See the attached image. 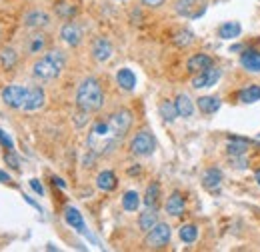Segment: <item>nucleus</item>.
I'll use <instances>...</instances> for the list:
<instances>
[{"label": "nucleus", "instance_id": "obj_41", "mask_svg": "<svg viewBox=\"0 0 260 252\" xmlns=\"http://www.w3.org/2000/svg\"><path fill=\"white\" fill-rule=\"evenodd\" d=\"M254 178H256V182H258V186H260V170H256V174H254Z\"/></svg>", "mask_w": 260, "mask_h": 252}, {"label": "nucleus", "instance_id": "obj_16", "mask_svg": "<svg viewBox=\"0 0 260 252\" xmlns=\"http://www.w3.org/2000/svg\"><path fill=\"white\" fill-rule=\"evenodd\" d=\"M248 140L246 138H238V136H230L228 138V146H226V150H228V154L232 158L236 156H244L246 154V150H248Z\"/></svg>", "mask_w": 260, "mask_h": 252}, {"label": "nucleus", "instance_id": "obj_37", "mask_svg": "<svg viewBox=\"0 0 260 252\" xmlns=\"http://www.w3.org/2000/svg\"><path fill=\"white\" fill-rule=\"evenodd\" d=\"M142 4L144 6H150V8H158L164 4V0H142Z\"/></svg>", "mask_w": 260, "mask_h": 252}, {"label": "nucleus", "instance_id": "obj_29", "mask_svg": "<svg viewBox=\"0 0 260 252\" xmlns=\"http://www.w3.org/2000/svg\"><path fill=\"white\" fill-rule=\"evenodd\" d=\"M160 116L164 118L166 122H172L176 120V116H178V110H176V104L170 102V100H164V102H160Z\"/></svg>", "mask_w": 260, "mask_h": 252}, {"label": "nucleus", "instance_id": "obj_18", "mask_svg": "<svg viewBox=\"0 0 260 252\" xmlns=\"http://www.w3.org/2000/svg\"><path fill=\"white\" fill-rule=\"evenodd\" d=\"M116 176L112 170H102L98 176H96V186H98V190H104V192H110L116 188Z\"/></svg>", "mask_w": 260, "mask_h": 252}, {"label": "nucleus", "instance_id": "obj_7", "mask_svg": "<svg viewBox=\"0 0 260 252\" xmlns=\"http://www.w3.org/2000/svg\"><path fill=\"white\" fill-rule=\"evenodd\" d=\"M220 76H222V70L216 68V66H210V68L198 72L192 78V88H210L220 80Z\"/></svg>", "mask_w": 260, "mask_h": 252}, {"label": "nucleus", "instance_id": "obj_8", "mask_svg": "<svg viewBox=\"0 0 260 252\" xmlns=\"http://www.w3.org/2000/svg\"><path fill=\"white\" fill-rule=\"evenodd\" d=\"M60 38L68 46H78L80 42H82V28H80L76 22H66L60 28Z\"/></svg>", "mask_w": 260, "mask_h": 252}, {"label": "nucleus", "instance_id": "obj_21", "mask_svg": "<svg viewBox=\"0 0 260 252\" xmlns=\"http://www.w3.org/2000/svg\"><path fill=\"white\" fill-rule=\"evenodd\" d=\"M196 102H198V108H200L202 114H214L220 108V98L218 96H200Z\"/></svg>", "mask_w": 260, "mask_h": 252}, {"label": "nucleus", "instance_id": "obj_23", "mask_svg": "<svg viewBox=\"0 0 260 252\" xmlns=\"http://www.w3.org/2000/svg\"><path fill=\"white\" fill-rule=\"evenodd\" d=\"M238 98H240V102H244V104L258 102V100H260V86H258V84H250V86L242 88Z\"/></svg>", "mask_w": 260, "mask_h": 252}, {"label": "nucleus", "instance_id": "obj_31", "mask_svg": "<svg viewBox=\"0 0 260 252\" xmlns=\"http://www.w3.org/2000/svg\"><path fill=\"white\" fill-rule=\"evenodd\" d=\"M174 44L176 46H180V48H186V46H190L192 44V40H194V34H192V32L190 30H178L176 32V34H174Z\"/></svg>", "mask_w": 260, "mask_h": 252}, {"label": "nucleus", "instance_id": "obj_32", "mask_svg": "<svg viewBox=\"0 0 260 252\" xmlns=\"http://www.w3.org/2000/svg\"><path fill=\"white\" fill-rule=\"evenodd\" d=\"M44 46H46V36L44 34H34L28 42V52L30 54H38V52L44 50Z\"/></svg>", "mask_w": 260, "mask_h": 252}, {"label": "nucleus", "instance_id": "obj_10", "mask_svg": "<svg viewBox=\"0 0 260 252\" xmlns=\"http://www.w3.org/2000/svg\"><path fill=\"white\" fill-rule=\"evenodd\" d=\"M46 102V94L40 86H32L28 88V98H26V104H24V110L28 112H34V110H40Z\"/></svg>", "mask_w": 260, "mask_h": 252}, {"label": "nucleus", "instance_id": "obj_25", "mask_svg": "<svg viewBox=\"0 0 260 252\" xmlns=\"http://www.w3.org/2000/svg\"><path fill=\"white\" fill-rule=\"evenodd\" d=\"M16 62H18V54H16V50L12 48H4L2 52H0V64H2L4 70H12Z\"/></svg>", "mask_w": 260, "mask_h": 252}, {"label": "nucleus", "instance_id": "obj_1", "mask_svg": "<svg viewBox=\"0 0 260 252\" xmlns=\"http://www.w3.org/2000/svg\"><path fill=\"white\" fill-rule=\"evenodd\" d=\"M104 104V92L100 82L96 78H86L82 80V84L78 86L76 92V106L78 110H84V112H96L100 110Z\"/></svg>", "mask_w": 260, "mask_h": 252}, {"label": "nucleus", "instance_id": "obj_3", "mask_svg": "<svg viewBox=\"0 0 260 252\" xmlns=\"http://www.w3.org/2000/svg\"><path fill=\"white\" fill-rule=\"evenodd\" d=\"M154 148H156V142L148 130L138 132L132 138V142H130V152L136 154V156H150L154 152Z\"/></svg>", "mask_w": 260, "mask_h": 252}, {"label": "nucleus", "instance_id": "obj_13", "mask_svg": "<svg viewBox=\"0 0 260 252\" xmlns=\"http://www.w3.org/2000/svg\"><path fill=\"white\" fill-rule=\"evenodd\" d=\"M24 24H26L28 28H42V26H48V24H50V16H48L44 10H32V12L26 14Z\"/></svg>", "mask_w": 260, "mask_h": 252}, {"label": "nucleus", "instance_id": "obj_6", "mask_svg": "<svg viewBox=\"0 0 260 252\" xmlns=\"http://www.w3.org/2000/svg\"><path fill=\"white\" fill-rule=\"evenodd\" d=\"M170 236H172L170 226L164 224V222H158V224H154V228L148 230L146 244H148L150 248H164L170 242Z\"/></svg>", "mask_w": 260, "mask_h": 252}, {"label": "nucleus", "instance_id": "obj_33", "mask_svg": "<svg viewBox=\"0 0 260 252\" xmlns=\"http://www.w3.org/2000/svg\"><path fill=\"white\" fill-rule=\"evenodd\" d=\"M56 14L62 16V18H70V16L76 14V6H72V4H58L56 6Z\"/></svg>", "mask_w": 260, "mask_h": 252}, {"label": "nucleus", "instance_id": "obj_9", "mask_svg": "<svg viewBox=\"0 0 260 252\" xmlns=\"http://www.w3.org/2000/svg\"><path fill=\"white\" fill-rule=\"evenodd\" d=\"M210 66H214V62H212V58H210L208 54H204V52L192 54V56L188 58V62H186V68H188V72H192V74H198V72L210 68Z\"/></svg>", "mask_w": 260, "mask_h": 252}, {"label": "nucleus", "instance_id": "obj_38", "mask_svg": "<svg viewBox=\"0 0 260 252\" xmlns=\"http://www.w3.org/2000/svg\"><path fill=\"white\" fill-rule=\"evenodd\" d=\"M128 174H130V176L140 174V166H138V164H134V168H128Z\"/></svg>", "mask_w": 260, "mask_h": 252}, {"label": "nucleus", "instance_id": "obj_20", "mask_svg": "<svg viewBox=\"0 0 260 252\" xmlns=\"http://www.w3.org/2000/svg\"><path fill=\"white\" fill-rule=\"evenodd\" d=\"M116 82H118V86L122 90L130 92V90H134V86H136V76H134V72L130 68H122L116 74Z\"/></svg>", "mask_w": 260, "mask_h": 252}, {"label": "nucleus", "instance_id": "obj_24", "mask_svg": "<svg viewBox=\"0 0 260 252\" xmlns=\"http://www.w3.org/2000/svg\"><path fill=\"white\" fill-rule=\"evenodd\" d=\"M240 30L242 28H240L238 22H224V24L218 26V36L224 38V40H232L240 34Z\"/></svg>", "mask_w": 260, "mask_h": 252}, {"label": "nucleus", "instance_id": "obj_19", "mask_svg": "<svg viewBox=\"0 0 260 252\" xmlns=\"http://www.w3.org/2000/svg\"><path fill=\"white\" fill-rule=\"evenodd\" d=\"M64 218H66V222L72 228H76L80 234H86V226H84V220H82V214H80L76 208L68 206L66 210H64Z\"/></svg>", "mask_w": 260, "mask_h": 252}, {"label": "nucleus", "instance_id": "obj_34", "mask_svg": "<svg viewBox=\"0 0 260 252\" xmlns=\"http://www.w3.org/2000/svg\"><path fill=\"white\" fill-rule=\"evenodd\" d=\"M4 160H6V164L10 168H14V170H18V168H20V162H18V158H16V154L12 152V150H8V152L4 154Z\"/></svg>", "mask_w": 260, "mask_h": 252}, {"label": "nucleus", "instance_id": "obj_17", "mask_svg": "<svg viewBox=\"0 0 260 252\" xmlns=\"http://www.w3.org/2000/svg\"><path fill=\"white\" fill-rule=\"evenodd\" d=\"M184 206L186 204H184V198H182L180 192H172L166 200V212L170 216H180L184 212Z\"/></svg>", "mask_w": 260, "mask_h": 252}, {"label": "nucleus", "instance_id": "obj_11", "mask_svg": "<svg viewBox=\"0 0 260 252\" xmlns=\"http://www.w3.org/2000/svg\"><path fill=\"white\" fill-rule=\"evenodd\" d=\"M92 56L96 62H106L112 56V44L108 38H96L92 42Z\"/></svg>", "mask_w": 260, "mask_h": 252}, {"label": "nucleus", "instance_id": "obj_39", "mask_svg": "<svg viewBox=\"0 0 260 252\" xmlns=\"http://www.w3.org/2000/svg\"><path fill=\"white\" fill-rule=\"evenodd\" d=\"M52 182L56 184L58 188H66V184H64V180H62V178H52Z\"/></svg>", "mask_w": 260, "mask_h": 252}, {"label": "nucleus", "instance_id": "obj_4", "mask_svg": "<svg viewBox=\"0 0 260 252\" xmlns=\"http://www.w3.org/2000/svg\"><path fill=\"white\" fill-rule=\"evenodd\" d=\"M130 124H132V114L128 110H118L110 116L108 126H110V134L114 136L116 140L124 138V134L130 130Z\"/></svg>", "mask_w": 260, "mask_h": 252}, {"label": "nucleus", "instance_id": "obj_14", "mask_svg": "<svg viewBox=\"0 0 260 252\" xmlns=\"http://www.w3.org/2000/svg\"><path fill=\"white\" fill-rule=\"evenodd\" d=\"M240 64L248 72H260V52H256V50H244L240 56Z\"/></svg>", "mask_w": 260, "mask_h": 252}, {"label": "nucleus", "instance_id": "obj_12", "mask_svg": "<svg viewBox=\"0 0 260 252\" xmlns=\"http://www.w3.org/2000/svg\"><path fill=\"white\" fill-rule=\"evenodd\" d=\"M220 184H222V172L218 168H208L202 174V186L210 192H216L220 190Z\"/></svg>", "mask_w": 260, "mask_h": 252}, {"label": "nucleus", "instance_id": "obj_5", "mask_svg": "<svg viewBox=\"0 0 260 252\" xmlns=\"http://www.w3.org/2000/svg\"><path fill=\"white\" fill-rule=\"evenodd\" d=\"M26 98H28V88L24 86H18V84H10L2 90V100L6 102V106L10 108H22L24 110V104H26Z\"/></svg>", "mask_w": 260, "mask_h": 252}, {"label": "nucleus", "instance_id": "obj_30", "mask_svg": "<svg viewBox=\"0 0 260 252\" xmlns=\"http://www.w3.org/2000/svg\"><path fill=\"white\" fill-rule=\"evenodd\" d=\"M194 6H196V0H176L174 10L180 16H194Z\"/></svg>", "mask_w": 260, "mask_h": 252}, {"label": "nucleus", "instance_id": "obj_27", "mask_svg": "<svg viewBox=\"0 0 260 252\" xmlns=\"http://www.w3.org/2000/svg\"><path fill=\"white\" fill-rule=\"evenodd\" d=\"M138 206H140L138 192H134V190L124 192V196H122V208L128 210V212H134V210H138Z\"/></svg>", "mask_w": 260, "mask_h": 252}, {"label": "nucleus", "instance_id": "obj_15", "mask_svg": "<svg viewBox=\"0 0 260 252\" xmlns=\"http://www.w3.org/2000/svg\"><path fill=\"white\" fill-rule=\"evenodd\" d=\"M174 104H176L178 116H182V118H190V116L194 114V102L190 100L188 94H178L176 100H174Z\"/></svg>", "mask_w": 260, "mask_h": 252}, {"label": "nucleus", "instance_id": "obj_40", "mask_svg": "<svg viewBox=\"0 0 260 252\" xmlns=\"http://www.w3.org/2000/svg\"><path fill=\"white\" fill-rule=\"evenodd\" d=\"M0 182H10V176L6 172H2V170H0Z\"/></svg>", "mask_w": 260, "mask_h": 252}, {"label": "nucleus", "instance_id": "obj_2", "mask_svg": "<svg viewBox=\"0 0 260 252\" xmlns=\"http://www.w3.org/2000/svg\"><path fill=\"white\" fill-rule=\"evenodd\" d=\"M64 64H66V56L60 50H50L48 54H44L42 58H38L32 66V74L38 80H54L60 76V72L64 70Z\"/></svg>", "mask_w": 260, "mask_h": 252}, {"label": "nucleus", "instance_id": "obj_22", "mask_svg": "<svg viewBox=\"0 0 260 252\" xmlns=\"http://www.w3.org/2000/svg\"><path fill=\"white\" fill-rule=\"evenodd\" d=\"M154 224H158V216H156V208H148V210H144L138 218V226L140 230L144 232H148L150 228H154Z\"/></svg>", "mask_w": 260, "mask_h": 252}, {"label": "nucleus", "instance_id": "obj_36", "mask_svg": "<svg viewBox=\"0 0 260 252\" xmlns=\"http://www.w3.org/2000/svg\"><path fill=\"white\" fill-rule=\"evenodd\" d=\"M30 186H32V190H34V192H38L40 196L44 194V188H42V184H40L36 178H32V180H30Z\"/></svg>", "mask_w": 260, "mask_h": 252}, {"label": "nucleus", "instance_id": "obj_26", "mask_svg": "<svg viewBox=\"0 0 260 252\" xmlns=\"http://www.w3.org/2000/svg\"><path fill=\"white\" fill-rule=\"evenodd\" d=\"M158 198H160V186H158V182H152L150 186L146 188V194H144V204L148 206V208H156Z\"/></svg>", "mask_w": 260, "mask_h": 252}, {"label": "nucleus", "instance_id": "obj_35", "mask_svg": "<svg viewBox=\"0 0 260 252\" xmlns=\"http://www.w3.org/2000/svg\"><path fill=\"white\" fill-rule=\"evenodd\" d=\"M0 144H2L6 150H14V142L10 140V136H8L4 130H0Z\"/></svg>", "mask_w": 260, "mask_h": 252}, {"label": "nucleus", "instance_id": "obj_28", "mask_svg": "<svg viewBox=\"0 0 260 252\" xmlns=\"http://www.w3.org/2000/svg\"><path fill=\"white\" fill-rule=\"evenodd\" d=\"M178 236H180L182 242L192 244V242H196V238H198V228L194 224H184L180 230H178Z\"/></svg>", "mask_w": 260, "mask_h": 252}]
</instances>
